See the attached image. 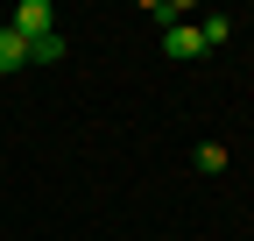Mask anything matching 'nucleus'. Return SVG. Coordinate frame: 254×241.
<instances>
[{"instance_id": "1", "label": "nucleus", "mask_w": 254, "mask_h": 241, "mask_svg": "<svg viewBox=\"0 0 254 241\" xmlns=\"http://www.w3.org/2000/svg\"><path fill=\"white\" fill-rule=\"evenodd\" d=\"M50 21H57V14H50V0H21V7H14V21H7V28H14V36H21V43H36V36H50Z\"/></svg>"}, {"instance_id": "2", "label": "nucleus", "mask_w": 254, "mask_h": 241, "mask_svg": "<svg viewBox=\"0 0 254 241\" xmlns=\"http://www.w3.org/2000/svg\"><path fill=\"white\" fill-rule=\"evenodd\" d=\"M14 71H28V43L0 21V78H14Z\"/></svg>"}, {"instance_id": "4", "label": "nucleus", "mask_w": 254, "mask_h": 241, "mask_svg": "<svg viewBox=\"0 0 254 241\" xmlns=\"http://www.w3.org/2000/svg\"><path fill=\"white\" fill-rule=\"evenodd\" d=\"M28 64H64V36L50 28V36H36L28 43Z\"/></svg>"}, {"instance_id": "3", "label": "nucleus", "mask_w": 254, "mask_h": 241, "mask_svg": "<svg viewBox=\"0 0 254 241\" xmlns=\"http://www.w3.org/2000/svg\"><path fill=\"white\" fill-rule=\"evenodd\" d=\"M163 50L177 57V64H184V57H198L205 43H198V21H177V28H163Z\"/></svg>"}, {"instance_id": "5", "label": "nucleus", "mask_w": 254, "mask_h": 241, "mask_svg": "<svg viewBox=\"0 0 254 241\" xmlns=\"http://www.w3.org/2000/svg\"><path fill=\"white\" fill-rule=\"evenodd\" d=\"M226 36H233V21H226V14H205V21H198V43H205V50H219Z\"/></svg>"}, {"instance_id": "6", "label": "nucleus", "mask_w": 254, "mask_h": 241, "mask_svg": "<svg viewBox=\"0 0 254 241\" xmlns=\"http://www.w3.org/2000/svg\"><path fill=\"white\" fill-rule=\"evenodd\" d=\"M148 14H155V21H170V28H177V21H184V0H148Z\"/></svg>"}]
</instances>
